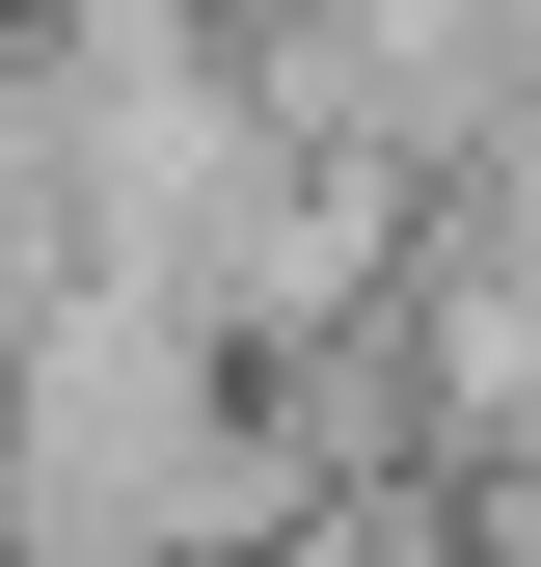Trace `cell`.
Listing matches in <instances>:
<instances>
[{
    "mask_svg": "<svg viewBox=\"0 0 541 567\" xmlns=\"http://www.w3.org/2000/svg\"><path fill=\"white\" fill-rule=\"evenodd\" d=\"M406 379H433V460H541V217L433 189V244H406Z\"/></svg>",
    "mask_w": 541,
    "mask_h": 567,
    "instance_id": "obj_1",
    "label": "cell"
},
{
    "mask_svg": "<svg viewBox=\"0 0 541 567\" xmlns=\"http://www.w3.org/2000/svg\"><path fill=\"white\" fill-rule=\"evenodd\" d=\"M460 567H541V460H460Z\"/></svg>",
    "mask_w": 541,
    "mask_h": 567,
    "instance_id": "obj_2",
    "label": "cell"
}]
</instances>
